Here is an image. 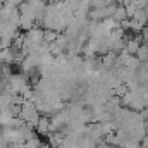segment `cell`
<instances>
[{"label":"cell","instance_id":"2","mask_svg":"<svg viewBox=\"0 0 148 148\" xmlns=\"http://www.w3.org/2000/svg\"><path fill=\"white\" fill-rule=\"evenodd\" d=\"M112 19H115L117 23H122V21L129 19V17H127V12H126V7H124V5H117V9H115Z\"/></svg>","mask_w":148,"mask_h":148},{"label":"cell","instance_id":"3","mask_svg":"<svg viewBox=\"0 0 148 148\" xmlns=\"http://www.w3.org/2000/svg\"><path fill=\"white\" fill-rule=\"evenodd\" d=\"M26 0H5L3 3H5V7H10V9H16V7H19V5H23Z\"/></svg>","mask_w":148,"mask_h":148},{"label":"cell","instance_id":"1","mask_svg":"<svg viewBox=\"0 0 148 148\" xmlns=\"http://www.w3.org/2000/svg\"><path fill=\"white\" fill-rule=\"evenodd\" d=\"M36 131H38V134H41V136H48L50 134V117L48 115H41L40 117Z\"/></svg>","mask_w":148,"mask_h":148}]
</instances>
